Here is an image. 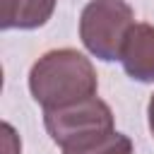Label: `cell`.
<instances>
[{
    "mask_svg": "<svg viewBox=\"0 0 154 154\" xmlns=\"http://www.w3.org/2000/svg\"><path fill=\"white\" fill-rule=\"evenodd\" d=\"M96 89L99 79L91 60L75 48L48 51L29 70V91L43 111L94 99Z\"/></svg>",
    "mask_w": 154,
    "mask_h": 154,
    "instance_id": "cell-1",
    "label": "cell"
},
{
    "mask_svg": "<svg viewBox=\"0 0 154 154\" xmlns=\"http://www.w3.org/2000/svg\"><path fill=\"white\" fill-rule=\"evenodd\" d=\"M135 24V12L125 0H91L79 14V38L94 58L120 60Z\"/></svg>",
    "mask_w": 154,
    "mask_h": 154,
    "instance_id": "cell-2",
    "label": "cell"
},
{
    "mask_svg": "<svg viewBox=\"0 0 154 154\" xmlns=\"http://www.w3.org/2000/svg\"><path fill=\"white\" fill-rule=\"evenodd\" d=\"M43 125L55 144L70 147L75 142H82L91 135L116 130L113 128V111L101 99H87L65 108L43 111Z\"/></svg>",
    "mask_w": 154,
    "mask_h": 154,
    "instance_id": "cell-3",
    "label": "cell"
},
{
    "mask_svg": "<svg viewBox=\"0 0 154 154\" xmlns=\"http://www.w3.org/2000/svg\"><path fill=\"white\" fill-rule=\"evenodd\" d=\"M120 63L137 82H154V24L137 22L125 41Z\"/></svg>",
    "mask_w": 154,
    "mask_h": 154,
    "instance_id": "cell-4",
    "label": "cell"
},
{
    "mask_svg": "<svg viewBox=\"0 0 154 154\" xmlns=\"http://www.w3.org/2000/svg\"><path fill=\"white\" fill-rule=\"evenodd\" d=\"M58 0H0L2 29H38L43 26L55 10Z\"/></svg>",
    "mask_w": 154,
    "mask_h": 154,
    "instance_id": "cell-5",
    "label": "cell"
},
{
    "mask_svg": "<svg viewBox=\"0 0 154 154\" xmlns=\"http://www.w3.org/2000/svg\"><path fill=\"white\" fill-rule=\"evenodd\" d=\"M63 154H132V140L118 130H106L63 147Z\"/></svg>",
    "mask_w": 154,
    "mask_h": 154,
    "instance_id": "cell-6",
    "label": "cell"
},
{
    "mask_svg": "<svg viewBox=\"0 0 154 154\" xmlns=\"http://www.w3.org/2000/svg\"><path fill=\"white\" fill-rule=\"evenodd\" d=\"M2 132H5V154H19L22 144H19V137H17L14 128L10 123H2Z\"/></svg>",
    "mask_w": 154,
    "mask_h": 154,
    "instance_id": "cell-7",
    "label": "cell"
},
{
    "mask_svg": "<svg viewBox=\"0 0 154 154\" xmlns=\"http://www.w3.org/2000/svg\"><path fill=\"white\" fill-rule=\"evenodd\" d=\"M147 120H149V132L154 137V94H152V99L147 103Z\"/></svg>",
    "mask_w": 154,
    "mask_h": 154,
    "instance_id": "cell-8",
    "label": "cell"
}]
</instances>
